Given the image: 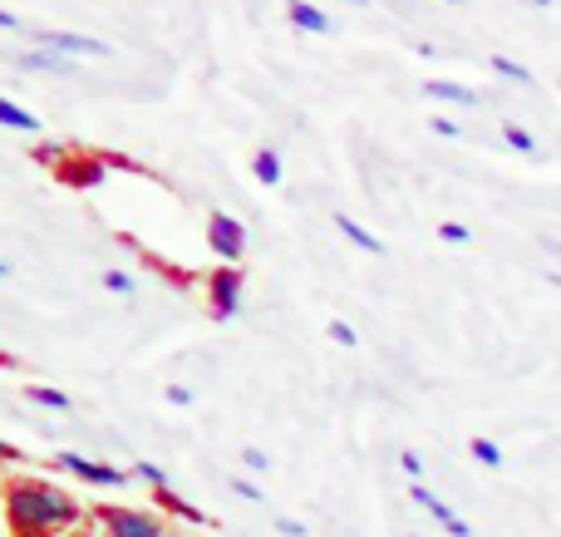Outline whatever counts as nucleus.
<instances>
[{"instance_id":"nucleus-29","label":"nucleus","mask_w":561,"mask_h":537,"mask_svg":"<svg viewBox=\"0 0 561 537\" xmlns=\"http://www.w3.org/2000/svg\"><path fill=\"white\" fill-rule=\"evenodd\" d=\"M428 128H434V134H444V138H458V124H454V118H434Z\"/></svg>"},{"instance_id":"nucleus-27","label":"nucleus","mask_w":561,"mask_h":537,"mask_svg":"<svg viewBox=\"0 0 561 537\" xmlns=\"http://www.w3.org/2000/svg\"><path fill=\"white\" fill-rule=\"evenodd\" d=\"M168 404H178V410H187V404H193V390H183V385H168Z\"/></svg>"},{"instance_id":"nucleus-30","label":"nucleus","mask_w":561,"mask_h":537,"mask_svg":"<svg viewBox=\"0 0 561 537\" xmlns=\"http://www.w3.org/2000/svg\"><path fill=\"white\" fill-rule=\"evenodd\" d=\"M242 459H247V469H256V473H262V469H266V454H262V449H247V454H242Z\"/></svg>"},{"instance_id":"nucleus-24","label":"nucleus","mask_w":561,"mask_h":537,"mask_svg":"<svg viewBox=\"0 0 561 537\" xmlns=\"http://www.w3.org/2000/svg\"><path fill=\"white\" fill-rule=\"evenodd\" d=\"M438 237H444V242H463L468 247V237H473V232H468L463 222H444V227H438Z\"/></svg>"},{"instance_id":"nucleus-12","label":"nucleus","mask_w":561,"mask_h":537,"mask_svg":"<svg viewBox=\"0 0 561 537\" xmlns=\"http://www.w3.org/2000/svg\"><path fill=\"white\" fill-rule=\"evenodd\" d=\"M0 124H5V128H20V134H39V118L30 114V108L10 104V99H0Z\"/></svg>"},{"instance_id":"nucleus-2","label":"nucleus","mask_w":561,"mask_h":537,"mask_svg":"<svg viewBox=\"0 0 561 537\" xmlns=\"http://www.w3.org/2000/svg\"><path fill=\"white\" fill-rule=\"evenodd\" d=\"M35 45L55 49V55H65V59H75V55L104 59V55H108L104 39H94V35H69V30H35Z\"/></svg>"},{"instance_id":"nucleus-13","label":"nucleus","mask_w":561,"mask_h":537,"mask_svg":"<svg viewBox=\"0 0 561 537\" xmlns=\"http://www.w3.org/2000/svg\"><path fill=\"white\" fill-rule=\"evenodd\" d=\"M59 178H65V183H75V187H99V183H104V168H99V163H65V168H59Z\"/></svg>"},{"instance_id":"nucleus-17","label":"nucleus","mask_w":561,"mask_h":537,"mask_svg":"<svg viewBox=\"0 0 561 537\" xmlns=\"http://www.w3.org/2000/svg\"><path fill=\"white\" fill-rule=\"evenodd\" d=\"M503 138H507V148H517V153H537V138L527 134V128H517V124H503Z\"/></svg>"},{"instance_id":"nucleus-6","label":"nucleus","mask_w":561,"mask_h":537,"mask_svg":"<svg viewBox=\"0 0 561 537\" xmlns=\"http://www.w3.org/2000/svg\"><path fill=\"white\" fill-rule=\"evenodd\" d=\"M409 499H414V503H419V509H424V513H434V518L444 523V533H454V537H473V528H468V523L458 518V513L448 509L444 499H434V493H428L424 483H414V489H409Z\"/></svg>"},{"instance_id":"nucleus-5","label":"nucleus","mask_w":561,"mask_h":537,"mask_svg":"<svg viewBox=\"0 0 561 537\" xmlns=\"http://www.w3.org/2000/svg\"><path fill=\"white\" fill-rule=\"evenodd\" d=\"M59 469L79 473V479L99 483V489H124V483H128V473H124V469H108V464H94V459H84V454H59Z\"/></svg>"},{"instance_id":"nucleus-4","label":"nucleus","mask_w":561,"mask_h":537,"mask_svg":"<svg viewBox=\"0 0 561 537\" xmlns=\"http://www.w3.org/2000/svg\"><path fill=\"white\" fill-rule=\"evenodd\" d=\"M104 533L108 537H163L153 513H134V509H104Z\"/></svg>"},{"instance_id":"nucleus-16","label":"nucleus","mask_w":561,"mask_h":537,"mask_svg":"<svg viewBox=\"0 0 561 537\" xmlns=\"http://www.w3.org/2000/svg\"><path fill=\"white\" fill-rule=\"evenodd\" d=\"M468 449H473V459L483 464V469H497V464H503V449H497L493 439H473Z\"/></svg>"},{"instance_id":"nucleus-19","label":"nucleus","mask_w":561,"mask_h":537,"mask_svg":"<svg viewBox=\"0 0 561 537\" xmlns=\"http://www.w3.org/2000/svg\"><path fill=\"white\" fill-rule=\"evenodd\" d=\"M163 503H168V509H173V513H178V518H187V523H207V518H203V513H197V509H193V503L173 499V493H168V489H163Z\"/></svg>"},{"instance_id":"nucleus-8","label":"nucleus","mask_w":561,"mask_h":537,"mask_svg":"<svg viewBox=\"0 0 561 537\" xmlns=\"http://www.w3.org/2000/svg\"><path fill=\"white\" fill-rule=\"evenodd\" d=\"M286 15H290V25H296V30H310V35H325V30H330V15H325L320 5H310V0H290Z\"/></svg>"},{"instance_id":"nucleus-28","label":"nucleus","mask_w":561,"mask_h":537,"mask_svg":"<svg viewBox=\"0 0 561 537\" xmlns=\"http://www.w3.org/2000/svg\"><path fill=\"white\" fill-rule=\"evenodd\" d=\"M276 533H280V537H306V523H290V518H276Z\"/></svg>"},{"instance_id":"nucleus-7","label":"nucleus","mask_w":561,"mask_h":537,"mask_svg":"<svg viewBox=\"0 0 561 537\" xmlns=\"http://www.w3.org/2000/svg\"><path fill=\"white\" fill-rule=\"evenodd\" d=\"M237 301H242V276H237L232 266H222V272L213 276V316L217 321L237 316Z\"/></svg>"},{"instance_id":"nucleus-32","label":"nucleus","mask_w":561,"mask_h":537,"mask_svg":"<svg viewBox=\"0 0 561 537\" xmlns=\"http://www.w3.org/2000/svg\"><path fill=\"white\" fill-rule=\"evenodd\" d=\"M527 5H537V10H552V0H527Z\"/></svg>"},{"instance_id":"nucleus-23","label":"nucleus","mask_w":561,"mask_h":537,"mask_svg":"<svg viewBox=\"0 0 561 537\" xmlns=\"http://www.w3.org/2000/svg\"><path fill=\"white\" fill-rule=\"evenodd\" d=\"M35 158L39 163H69V148L65 144H45V148H35Z\"/></svg>"},{"instance_id":"nucleus-26","label":"nucleus","mask_w":561,"mask_h":537,"mask_svg":"<svg viewBox=\"0 0 561 537\" xmlns=\"http://www.w3.org/2000/svg\"><path fill=\"white\" fill-rule=\"evenodd\" d=\"M232 489H237V499H247V503H262V489H256V483H247V479H232Z\"/></svg>"},{"instance_id":"nucleus-21","label":"nucleus","mask_w":561,"mask_h":537,"mask_svg":"<svg viewBox=\"0 0 561 537\" xmlns=\"http://www.w3.org/2000/svg\"><path fill=\"white\" fill-rule=\"evenodd\" d=\"M104 286L114 296H128V292H134V276H128V272H104Z\"/></svg>"},{"instance_id":"nucleus-15","label":"nucleus","mask_w":561,"mask_h":537,"mask_svg":"<svg viewBox=\"0 0 561 537\" xmlns=\"http://www.w3.org/2000/svg\"><path fill=\"white\" fill-rule=\"evenodd\" d=\"M252 173H256V178H262V183H266V187H276V183H280V158L272 153V148H262V153H256V158H252Z\"/></svg>"},{"instance_id":"nucleus-33","label":"nucleus","mask_w":561,"mask_h":537,"mask_svg":"<svg viewBox=\"0 0 561 537\" xmlns=\"http://www.w3.org/2000/svg\"><path fill=\"white\" fill-rule=\"evenodd\" d=\"M350 5H365V0H350Z\"/></svg>"},{"instance_id":"nucleus-9","label":"nucleus","mask_w":561,"mask_h":537,"mask_svg":"<svg viewBox=\"0 0 561 537\" xmlns=\"http://www.w3.org/2000/svg\"><path fill=\"white\" fill-rule=\"evenodd\" d=\"M424 94H428V99H444V104H478V94H473V89L454 84V79H428V84H424Z\"/></svg>"},{"instance_id":"nucleus-1","label":"nucleus","mask_w":561,"mask_h":537,"mask_svg":"<svg viewBox=\"0 0 561 537\" xmlns=\"http://www.w3.org/2000/svg\"><path fill=\"white\" fill-rule=\"evenodd\" d=\"M5 513L15 523V533L25 537H39V533H55V528H69L79 518V503L69 493H59L55 483H15L5 493Z\"/></svg>"},{"instance_id":"nucleus-20","label":"nucleus","mask_w":561,"mask_h":537,"mask_svg":"<svg viewBox=\"0 0 561 537\" xmlns=\"http://www.w3.org/2000/svg\"><path fill=\"white\" fill-rule=\"evenodd\" d=\"M134 473H138V479H144V483H153V489H158V493H163V489H168V473H163V469H158V464H138V469H134Z\"/></svg>"},{"instance_id":"nucleus-3","label":"nucleus","mask_w":561,"mask_h":537,"mask_svg":"<svg viewBox=\"0 0 561 537\" xmlns=\"http://www.w3.org/2000/svg\"><path fill=\"white\" fill-rule=\"evenodd\" d=\"M207 247H213L217 256H222L227 266L237 262V256L247 252V227L237 222V217H227V213H217L213 222H207Z\"/></svg>"},{"instance_id":"nucleus-11","label":"nucleus","mask_w":561,"mask_h":537,"mask_svg":"<svg viewBox=\"0 0 561 537\" xmlns=\"http://www.w3.org/2000/svg\"><path fill=\"white\" fill-rule=\"evenodd\" d=\"M20 65H25V69H49V75H69V69H75V59L49 55V49H30V55H20Z\"/></svg>"},{"instance_id":"nucleus-31","label":"nucleus","mask_w":561,"mask_h":537,"mask_svg":"<svg viewBox=\"0 0 561 537\" xmlns=\"http://www.w3.org/2000/svg\"><path fill=\"white\" fill-rule=\"evenodd\" d=\"M0 30H20V15H10V10H0Z\"/></svg>"},{"instance_id":"nucleus-34","label":"nucleus","mask_w":561,"mask_h":537,"mask_svg":"<svg viewBox=\"0 0 561 537\" xmlns=\"http://www.w3.org/2000/svg\"><path fill=\"white\" fill-rule=\"evenodd\" d=\"M0 276H5V262H0Z\"/></svg>"},{"instance_id":"nucleus-18","label":"nucleus","mask_w":561,"mask_h":537,"mask_svg":"<svg viewBox=\"0 0 561 537\" xmlns=\"http://www.w3.org/2000/svg\"><path fill=\"white\" fill-rule=\"evenodd\" d=\"M493 69H497V75H507V79H523V84H533V69L517 65V59H507V55H493Z\"/></svg>"},{"instance_id":"nucleus-14","label":"nucleus","mask_w":561,"mask_h":537,"mask_svg":"<svg viewBox=\"0 0 561 537\" xmlns=\"http://www.w3.org/2000/svg\"><path fill=\"white\" fill-rule=\"evenodd\" d=\"M30 404H39V410H55V414H65V410H69V395L49 390V385H30Z\"/></svg>"},{"instance_id":"nucleus-25","label":"nucleus","mask_w":561,"mask_h":537,"mask_svg":"<svg viewBox=\"0 0 561 537\" xmlns=\"http://www.w3.org/2000/svg\"><path fill=\"white\" fill-rule=\"evenodd\" d=\"M399 464H404V473H409V479H419V473H424V459H419L414 449H404V454H399Z\"/></svg>"},{"instance_id":"nucleus-35","label":"nucleus","mask_w":561,"mask_h":537,"mask_svg":"<svg viewBox=\"0 0 561 537\" xmlns=\"http://www.w3.org/2000/svg\"><path fill=\"white\" fill-rule=\"evenodd\" d=\"M414 537H419V533H414Z\"/></svg>"},{"instance_id":"nucleus-22","label":"nucleus","mask_w":561,"mask_h":537,"mask_svg":"<svg viewBox=\"0 0 561 537\" xmlns=\"http://www.w3.org/2000/svg\"><path fill=\"white\" fill-rule=\"evenodd\" d=\"M330 341H335V345H345V351H350V345H355L359 335H355V325H345V321H330Z\"/></svg>"},{"instance_id":"nucleus-10","label":"nucleus","mask_w":561,"mask_h":537,"mask_svg":"<svg viewBox=\"0 0 561 537\" xmlns=\"http://www.w3.org/2000/svg\"><path fill=\"white\" fill-rule=\"evenodd\" d=\"M335 227H340V232H345V237H350V242H355V247H359V252H385V247H379V237H375V232H365V227H359V222H355V217L335 213Z\"/></svg>"}]
</instances>
